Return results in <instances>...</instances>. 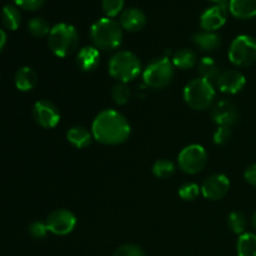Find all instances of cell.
I'll return each instance as SVG.
<instances>
[{
	"instance_id": "obj_9",
	"label": "cell",
	"mask_w": 256,
	"mask_h": 256,
	"mask_svg": "<svg viewBox=\"0 0 256 256\" xmlns=\"http://www.w3.org/2000/svg\"><path fill=\"white\" fill-rule=\"evenodd\" d=\"M46 226L49 232L59 236L70 234L75 229L76 218L66 209H58L52 212L46 219Z\"/></svg>"
},
{
	"instance_id": "obj_28",
	"label": "cell",
	"mask_w": 256,
	"mask_h": 256,
	"mask_svg": "<svg viewBox=\"0 0 256 256\" xmlns=\"http://www.w3.org/2000/svg\"><path fill=\"white\" fill-rule=\"evenodd\" d=\"M130 89L128 88L126 84L124 82H119V84L115 85L112 90V98L114 100L115 104L118 105H125L130 99Z\"/></svg>"
},
{
	"instance_id": "obj_21",
	"label": "cell",
	"mask_w": 256,
	"mask_h": 256,
	"mask_svg": "<svg viewBox=\"0 0 256 256\" xmlns=\"http://www.w3.org/2000/svg\"><path fill=\"white\" fill-rule=\"evenodd\" d=\"M198 72H199L200 78L214 84L216 82L219 75L222 74V70L212 58L204 56L202 59H200L199 64H198Z\"/></svg>"
},
{
	"instance_id": "obj_10",
	"label": "cell",
	"mask_w": 256,
	"mask_h": 256,
	"mask_svg": "<svg viewBox=\"0 0 256 256\" xmlns=\"http://www.w3.org/2000/svg\"><path fill=\"white\" fill-rule=\"evenodd\" d=\"M32 116L44 129H52L60 122L59 109L49 100H39L35 102L32 108Z\"/></svg>"
},
{
	"instance_id": "obj_15",
	"label": "cell",
	"mask_w": 256,
	"mask_h": 256,
	"mask_svg": "<svg viewBox=\"0 0 256 256\" xmlns=\"http://www.w3.org/2000/svg\"><path fill=\"white\" fill-rule=\"evenodd\" d=\"M146 15L142 10L138 9V8H128V9L122 10L120 14L119 22L124 30H128L130 32H136L144 29L146 25Z\"/></svg>"
},
{
	"instance_id": "obj_32",
	"label": "cell",
	"mask_w": 256,
	"mask_h": 256,
	"mask_svg": "<svg viewBox=\"0 0 256 256\" xmlns=\"http://www.w3.org/2000/svg\"><path fill=\"white\" fill-rule=\"evenodd\" d=\"M29 234L32 235L34 239H44L45 236L48 235L49 230H48L46 226V222H34L29 225Z\"/></svg>"
},
{
	"instance_id": "obj_7",
	"label": "cell",
	"mask_w": 256,
	"mask_h": 256,
	"mask_svg": "<svg viewBox=\"0 0 256 256\" xmlns=\"http://www.w3.org/2000/svg\"><path fill=\"white\" fill-rule=\"evenodd\" d=\"M229 59L235 66L246 68L256 62V39L250 35H239L232 40Z\"/></svg>"
},
{
	"instance_id": "obj_33",
	"label": "cell",
	"mask_w": 256,
	"mask_h": 256,
	"mask_svg": "<svg viewBox=\"0 0 256 256\" xmlns=\"http://www.w3.org/2000/svg\"><path fill=\"white\" fill-rule=\"evenodd\" d=\"M232 132L229 126H219L214 132V142L216 145H225L232 140Z\"/></svg>"
},
{
	"instance_id": "obj_30",
	"label": "cell",
	"mask_w": 256,
	"mask_h": 256,
	"mask_svg": "<svg viewBox=\"0 0 256 256\" xmlns=\"http://www.w3.org/2000/svg\"><path fill=\"white\" fill-rule=\"evenodd\" d=\"M200 192H202V189L199 188V185L195 184V182H186V184L180 186L179 196L185 202H192L199 196Z\"/></svg>"
},
{
	"instance_id": "obj_2",
	"label": "cell",
	"mask_w": 256,
	"mask_h": 256,
	"mask_svg": "<svg viewBox=\"0 0 256 256\" xmlns=\"http://www.w3.org/2000/svg\"><path fill=\"white\" fill-rule=\"evenodd\" d=\"M122 28L112 18H102L90 28V39L92 46L104 52H112L119 48L122 42Z\"/></svg>"
},
{
	"instance_id": "obj_14",
	"label": "cell",
	"mask_w": 256,
	"mask_h": 256,
	"mask_svg": "<svg viewBox=\"0 0 256 256\" xmlns=\"http://www.w3.org/2000/svg\"><path fill=\"white\" fill-rule=\"evenodd\" d=\"M216 86L224 94H238L244 89L245 84H246V79H245L244 74L239 70L229 69L222 72L216 80Z\"/></svg>"
},
{
	"instance_id": "obj_19",
	"label": "cell",
	"mask_w": 256,
	"mask_h": 256,
	"mask_svg": "<svg viewBox=\"0 0 256 256\" xmlns=\"http://www.w3.org/2000/svg\"><path fill=\"white\" fill-rule=\"evenodd\" d=\"M15 86L20 92H30L38 84V74L30 66H22L15 72Z\"/></svg>"
},
{
	"instance_id": "obj_1",
	"label": "cell",
	"mask_w": 256,
	"mask_h": 256,
	"mask_svg": "<svg viewBox=\"0 0 256 256\" xmlns=\"http://www.w3.org/2000/svg\"><path fill=\"white\" fill-rule=\"evenodd\" d=\"M129 122L122 112L112 109L100 112L92 125V134L102 145H119L130 136Z\"/></svg>"
},
{
	"instance_id": "obj_31",
	"label": "cell",
	"mask_w": 256,
	"mask_h": 256,
	"mask_svg": "<svg viewBox=\"0 0 256 256\" xmlns=\"http://www.w3.org/2000/svg\"><path fill=\"white\" fill-rule=\"evenodd\" d=\"M112 256H145V252L138 245L124 244L115 250Z\"/></svg>"
},
{
	"instance_id": "obj_27",
	"label": "cell",
	"mask_w": 256,
	"mask_h": 256,
	"mask_svg": "<svg viewBox=\"0 0 256 256\" xmlns=\"http://www.w3.org/2000/svg\"><path fill=\"white\" fill-rule=\"evenodd\" d=\"M175 172L174 162L166 159H160L152 165V174L159 179H166Z\"/></svg>"
},
{
	"instance_id": "obj_13",
	"label": "cell",
	"mask_w": 256,
	"mask_h": 256,
	"mask_svg": "<svg viewBox=\"0 0 256 256\" xmlns=\"http://www.w3.org/2000/svg\"><path fill=\"white\" fill-rule=\"evenodd\" d=\"M212 119L219 126H232L239 120V110L230 100H220L212 106Z\"/></svg>"
},
{
	"instance_id": "obj_16",
	"label": "cell",
	"mask_w": 256,
	"mask_h": 256,
	"mask_svg": "<svg viewBox=\"0 0 256 256\" xmlns=\"http://www.w3.org/2000/svg\"><path fill=\"white\" fill-rule=\"evenodd\" d=\"M100 52L95 46H84L76 55V65L85 72H92L99 66Z\"/></svg>"
},
{
	"instance_id": "obj_24",
	"label": "cell",
	"mask_w": 256,
	"mask_h": 256,
	"mask_svg": "<svg viewBox=\"0 0 256 256\" xmlns=\"http://www.w3.org/2000/svg\"><path fill=\"white\" fill-rule=\"evenodd\" d=\"M238 256H256V234L244 232L236 244Z\"/></svg>"
},
{
	"instance_id": "obj_17",
	"label": "cell",
	"mask_w": 256,
	"mask_h": 256,
	"mask_svg": "<svg viewBox=\"0 0 256 256\" xmlns=\"http://www.w3.org/2000/svg\"><path fill=\"white\" fill-rule=\"evenodd\" d=\"M229 12L236 19H252L256 16V0H229Z\"/></svg>"
},
{
	"instance_id": "obj_26",
	"label": "cell",
	"mask_w": 256,
	"mask_h": 256,
	"mask_svg": "<svg viewBox=\"0 0 256 256\" xmlns=\"http://www.w3.org/2000/svg\"><path fill=\"white\" fill-rule=\"evenodd\" d=\"M228 225H229L230 230L232 232H235L238 235H242L248 226L246 218H245V215L242 212H232L228 216Z\"/></svg>"
},
{
	"instance_id": "obj_35",
	"label": "cell",
	"mask_w": 256,
	"mask_h": 256,
	"mask_svg": "<svg viewBox=\"0 0 256 256\" xmlns=\"http://www.w3.org/2000/svg\"><path fill=\"white\" fill-rule=\"evenodd\" d=\"M244 179L248 184H250L252 186H256V164L246 168L244 172Z\"/></svg>"
},
{
	"instance_id": "obj_4",
	"label": "cell",
	"mask_w": 256,
	"mask_h": 256,
	"mask_svg": "<svg viewBox=\"0 0 256 256\" xmlns=\"http://www.w3.org/2000/svg\"><path fill=\"white\" fill-rule=\"evenodd\" d=\"M110 76L114 78L119 82H132L136 79L142 72V62L139 58L132 52H118L110 58L109 64H108Z\"/></svg>"
},
{
	"instance_id": "obj_3",
	"label": "cell",
	"mask_w": 256,
	"mask_h": 256,
	"mask_svg": "<svg viewBox=\"0 0 256 256\" xmlns=\"http://www.w3.org/2000/svg\"><path fill=\"white\" fill-rule=\"evenodd\" d=\"M48 45L52 54L59 58H66L76 50L79 45V34L72 25L59 22L50 30L48 35Z\"/></svg>"
},
{
	"instance_id": "obj_12",
	"label": "cell",
	"mask_w": 256,
	"mask_h": 256,
	"mask_svg": "<svg viewBox=\"0 0 256 256\" xmlns=\"http://www.w3.org/2000/svg\"><path fill=\"white\" fill-rule=\"evenodd\" d=\"M200 189L205 199L220 200L229 192L230 182L224 174H214L204 180Z\"/></svg>"
},
{
	"instance_id": "obj_5",
	"label": "cell",
	"mask_w": 256,
	"mask_h": 256,
	"mask_svg": "<svg viewBox=\"0 0 256 256\" xmlns=\"http://www.w3.org/2000/svg\"><path fill=\"white\" fill-rule=\"evenodd\" d=\"M215 99L214 85L202 78L192 79L184 88V100L194 110H205Z\"/></svg>"
},
{
	"instance_id": "obj_34",
	"label": "cell",
	"mask_w": 256,
	"mask_h": 256,
	"mask_svg": "<svg viewBox=\"0 0 256 256\" xmlns=\"http://www.w3.org/2000/svg\"><path fill=\"white\" fill-rule=\"evenodd\" d=\"M14 2L18 8H22L28 12H35L42 8L45 0H14Z\"/></svg>"
},
{
	"instance_id": "obj_25",
	"label": "cell",
	"mask_w": 256,
	"mask_h": 256,
	"mask_svg": "<svg viewBox=\"0 0 256 256\" xmlns=\"http://www.w3.org/2000/svg\"><path fill=\"white\" fill-rule=\"evenodd\" d=\"M28 30H29V32L32 36L44 38L46 35H49L52 28H50L48 20H45L44 18L36 16L29 20V22H28Z\"/></svg>"
},
{
	"instance_id": "obj_8",
	"label": "cell",
	"mask_w": 256,
	"mask_h": 256,
	"mask_svg": "<svg viewBox=\"0 0 256 256\" xmlns=\"http://www.w3.org/2000/svg\"><path fill=\"white\" fill-rule=\"evenodd\" d=\"M208 162V152L202 145L192 144L185 146L178 156V164L182 172L194 175L202 172Z\"/></svg>"
},
{
	"instance_id": "obj_20",
	"label": "cell",
	"mask_w": 256,
	"mask_h": 256,
	"mask_svg": "<svg viewBox=\"0 0 256 256\" xmlns=\"http://www.w3.org/2000/svg\"><path fill=\"white\" fill-rule=\"evenodd\" d=\"M66 139L76 149H85L92 144L94 136H92V132H89L86 128L72 126L68 130Z\"/></svg>"
},
{
	"instance_id": "obj_38",
	"label": "cell",
	"mask_w": 256,
	"mask_h": 256,
	"mask_svg": "<svg viewBox=\"0 0 256 256\" xmlns=\"http://www.w3.org/2000/svg\"><path fill=\"white\" fill-rule=\"evenodd\" d=\"M252 228H254V230H255V232H256V212H255V214L252 215Z\"/></svg>"
},
{
	"instance_id": "obj_11",
	"label": "cell",
	"mask_w": 256,
	"mask_h": 256,
	"mask_svg": "<svg viewBox=\"0 0 256 256\" xmlns=\"http://www.w3.org/2000/svg\"><path fill=\"white\" fill-rule=\"evenodd\" d=\"M229 4H215L200 16V26L205 32H216L226 22Z\"/></svg>"
},
{
	"instance_id": "obj_22",
	"label": "cell",
	"mask_w": 256,
	"mask_h": 256,
	"mask_svg": "<svg viewBox=\"0 0 256 256\" xmlns=\"http://www.w3.org/2000/svg\"><path fill=\"white\" fill-rule=\"evenodd\" d=\"M172 64L182 70L192 69L198 64L196 54L192 49L182 48V49L176 50L172 55Z\"/></svg>"
},
{
	"instance_id": "obj_37",
	"label": "cell",
	"mask_w": 256,
	"mask_h": 256,
	"mask_svg": "<svg viewBox=\"0 0 256 256\" xmlns=\"http://www.w3.org/2000/svg\"><path fill=\"white\" fill-rule=\"evenodd\" d=\"M209 2H215V4H229V0H209Z\"/></svg>"
},
{
	"instance_id": "obj_18",
	"label": "cell",
	"mask_w": 256,
	"mask_h": 256,
	"mask_svg": "<svg viewBox=\"0 0 256 256\" xmlns=\"http://www.w3.org/2000/svg\"><path fill=\"white\" fill-rule=\"evenodd\" d=\"M192 42L202 52H214L222 44L220 35L215 32H198L192 35Z\"/></svg>"
},
{
	"instance_id": "obj_6",
	"label": "cell",
	"mask_w": 256,
	"mask_h": 256,
	"mask_svg": "<svg viewBox=\"0 0 256 256\" xmlns=\"http://www.w3.org/2000/svg\"><path fill=\"white\" fill-rule=\"evenodd\" d=\"M174 64L169 58L154 59L142 72V79L148 86L152 89H162L174 79Z\"/></svg>"
},
{
	"instance_id": "obj_23",
	"label": "cell",
	"mask_w": 256,
	"mask_h": 256,
	"mask_svg": "<svg viewBox=\"0 0 256 256\" xmlns=\"http://www.w3.org/2000/svg\"><path fill=\"white\" fill-rule=\"evenodd\" d=\"M2 22L8 30H16L22 24V12L14 4H8L2 10Z\"/></svg>"
},
{
	"instance_id": "obj_29",
	"label": "cell",
	"mask_w": 256,
	"mask_h": 256,
	"mask_svg": "<svg viewBox=\"0 0 256 256\" xmlns=\"http://www.w3.org/2000/svg\"><path fill=\"white\" fill-rule=\"evenodd\" d=\"M125 0H102V8L104 14L108 18L118 16L122 12V8H124Z\"/></svg>"
},
{
	"instance_id": "obj_36",
	"label": "cell",
	"mask_w": 256,
	"mask_h": 256,
	"mask_svg": "<svg viewBox=\"0 0 256 256\" xmlns=\"http://www.w3.org/2000/svg\"><path fill=\"white\" fill-rule=\"evenodd\" d=\"M5 44H6V34H5L4 30L0 29V52L4 49Z\"/></svg>"
}]
</instances>
